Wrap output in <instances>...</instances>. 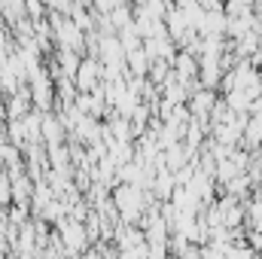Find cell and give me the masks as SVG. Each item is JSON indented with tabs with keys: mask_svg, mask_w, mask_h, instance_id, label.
Instances as JSON below:
<instances>
[{
	"mask_svg": "<svg viewBox=\"0 0 262 259\" xmlns=\"http://www.w3.org/2000/svg\"><path fill=\"white\" fill-rule=\"evenodd\" d=\"M113 204H116V210L122 213V220L134 223V220L143 213V192H140V186H131V183L119 186L116 195H113Z\"/></svg>",
	"mask_w": 262,
	"mask_h": 259,
	"instance_id": "obj_1",
	"label": "cell"
},
{
	"mask_svg": "<svg viewBox=\"0 0 262 259\" xmlns=\"http://www.w3.org/2000/svg\"><path fill=\"white\" fill-rule=\"evenodd\" d=\"M61 244H67V250H82L85 247V229L82 223H61Z\"/></svg>",
	"mask_w": 262,
	"mask_h": 259,
	"instance_id": "obj_2",
	"label": "cell"
},
{
	"mask_svg": "<svg viewBox=\"0 0 262 259\" xmlns=\"http://www.w3.org/2000/svg\"><path fill=\"white\" fill-rule=\"evenodd\" d=\"M244 220H247V226H250V229L262 232V189L256 192V198L247 204V217H244Z\"/></svg>",
	"mask_w": 262,
	"mask_h": 259,
	"instance_id": "obj_3",
	"label": "cell"
},
{
	"mask_svg": "<svg viewBox=\"0 0 262 259\" xmlns=\"http://www.w3.org/2000/svg\"><path fill=\"white\" fill-rule=\"evenodd\" d=\"M95 79H98V67H95V61H89V64L79 67V89H92Z\"/></svg>",
	"mask_w": 262,
	"mask_h": 259,
	"instance_id": "obj_4",
	"label": "cell"
},
{
	"mask_svg": "<svg viewBox=\"0 0 262 259\" xmlns=\"http://www.w3.org/2000/svg\"><path fill=\"white\" fill-rule=\"evenodd\" d=\"M226 259H259V250H253V247H247V244H232L229 253H226Z\"/></svg>",
	"mask_w": 262,
	"mask_h": 259,
	"instance_id": "obj_5",
	"label": "cell"
},
{
	"mask_svg": "<svg viewBox=\"0 0 262 259\" xmlns=\"http://www.w3.org/2000/svg\"><path fill=\"white\" fill-rule=\"evenodd\" d=\"M0 259H3V250H0Z\"/></svg>",
	"mask_w": 262,
	"mask_h": 259,
	"instance_id": "obj_6",
	"label": "cell"
}]
</instances>
